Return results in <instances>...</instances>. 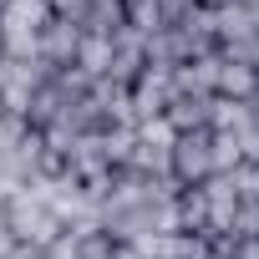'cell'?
<instances>
[{
    "mask_svg": "<svg viewBox=\"0 0 259 259\" xmlns=\"http://www.w3.org/2000/svg\"><path fill=\"white\" fill-rule=\"evenodd\" d=\"M46 76H51L46 61H0V107L16 112V117H26V107L41 92Z\"/></svg>",
    "mask_w": 259,
    "mask_h": 259,
    "instance_id": "cell-3",
    "label": "cell"
},
{
    "mask_svg": "<svg viewBox=\"0 0 259 259\" xmlns=\"http://www.w3.org/2000/svg\"><path fill=\"white\" fill-rule=\"evenodd\" d=\"M249 122H254V102H224V97H213L208 133H244Z\"/></svg>",
    "mask_w": 259,
    "mask_h": 259,
    "instance_id": "cell-9",
    "label": "cell"
},
{
    "mask_svg": "<svg viewBox=\"0 0 259 259\" xmlns=\"http://www.w3.org/2000/svg\"><path fill=\"white\" fill-rule=\"evenodd\" d=\"M244 158H239V138L234 133H213V173H234Z\"/></svg>",
    "mask_w": 259,
    "mask_h": 259,
    "instance_id": "cell-13",
    "label": "cell"
},
{
    "mask_svg": "<svg viewBox=\"0 0 259 259\" xmlns=\"http://www.w3.org/2000/svg\"><path fill=\"white\" fill-rule=\"evenodd\" d=\"M213 11H224V6H249V0H208Z\"/></svg>",
    "mask_w": 259,
    "mask_h": 259,
    "instance_id": "cell-16",
    "label": "cell"
},
{
    "mask_svg": "<svg viewBox=\"0 0 259 259\" xmlns=\"http://www.w3.org/2000/svg\"><path fill=\"white\" fill-rule=\"evenodd\" d=\"M71 259H117V244L102 229H87V234H71Z\"/></svg>",
    "mask_w": 259,
    "mask_h": 259,
    "instance_id": "cell-12",
    "label": "cell"
},
{
    "mask_svg": "<svg viewBox=\"0 0 259 259\" xmlns=\"http://www.w3.org/2000/svg\"><path fill=\"white\" fill-rule=\"evenodd\" d=\"M168 178L178 188H198L213 178V133H178L168 148Z\"/></svg>",
    "mask_w": 259,
    "mask_h": 259,
    "instance_id": "cell-2",
    "label": "cell"
},
{
    "mask_svg": "<svg viewBox=\"0 0 259 259\" xmlns=\"http://www.w3.org/2000/svg\"><path fill=\"white\" fill-rule=\"evenodd\" d=\"M133 148H138V133H133V127H107V133H102V153H107L112 173L133 163Z\"/></svg>",
    "mask_w": 259,
    "mask_h": 259,
    "instance_id": "cell-11",
    "label": "cell"
},
{
    "mask_svg": "<svg viewBox=\"0 0 259 259\" xmlns=\"http://www.w3.org/2000/svg\"><path fill=\"white\" fill-rule=\"evenodd\" d=\"M208 107H213V97H173L163 107V122L173 133H203L208 127Z\"/></svg>",
    "mask_w": 259,
    "mask_h": 259,
    "instance_id": "cell-7",
    "label": "cell"
},
{
    "mask_svg": "<svg viewBox=\"0 0 259 259\" xmlns=\"http://www.w3.org/2000/svg\"><path fill=\"white\" fill-rule=\"evenodd\" d=\"M213 97L224 102H254L259 97V71L234 61V56H219L213 61Z\"/></svg>",
    "mask_w": 259,
    "mask_h": 259,
    "instance_id": "cell-6",
    "label": "cell"
},
{
    "mask_svg": "<svg viewBox=\"0 0 259 259\" xmlns=\"http://www.w3.org/2000/svg\"><path fill=\"white\" fill-rule=\"evenodd\" d=\"M229 239H239V244H254V239H259V203H239V208H234Z\"/></svg>",
    "mask_w": 259,
    "mask_h": 259,
    "instance_id": "cell-14",
    "label": "cell"
},
{
    "mask_svg": "<svg viewBox=\"0 0 259 259\" xmlns=\"http://www.w3.org/2000/svg\"><path fill=\"white\" fill-rule=\"evenodd\" d=\"M11 249H16V239H11V229H6V219H0V259H6Z\"/></svg>",
    "mask_w": 259,
    "mask_h": 259,
    "instance_id": "cell-15",
    "label": "cell"
},
{
    "mask_svg": "<svg viewBox=\"0 0 259 259\" xmlns=\"http://www.w3.org/2000/svg\"><path fill=\"white\" fill-rule=\"evenodd\" d=\"M0 219H6V229H11V239L16 244H26V249H51L61 234H66V224L56 219V208L46 203V193L36 188V183H26V188H16L6 203H0Z\"/></svg>",
    "mask_w": 259,
    "mask_h": 259,
    "instance_id": "cell-1",
    "label": "cell"
},
{
    "mask_svg": "<svg viewBox=\"0 0 259 259\" xmlns=\"http://www.w3.org/2000/svg\"><path fill=\"white\" fill-rule=\"evenodd\" d=\"M178 229L183 234H203V224H208V203H203V183L198 188H178ZM208 239V234H203Z\"/></svg>",
    "mask_w": 259,
    "mask_h": 259,
    "instance_id": "cell-10",
    "label": "cell"
},
{
    "mask_svg": "<svg viewBox=\"0 0 259 259\" xmlns=\"http://www.w3.org/2000/svg\"><path fill=\"white\" fill-rule=\"evenodd\" d=\"M76 46H81V26H71L66 16H51V26L41 31L36 61H46L51 71H66V66H76Z\"/></svg>",
    "mask_w": 259,
    "mask_h": 259,
    "instance_id": "cell-5",
    "label": "cell"
},
{
    "mask_svg": "<svg viewBox=\"0 0 259 259\" xmlns=\"http://www.w3.org/2000/svg\"><path fill=\"white\" fill-rule=\"evenodd\" d=\"M127 97H133V122L163 117V107L173 102V71L168 66H143L133 81H127Z\"/></svg>",
    "mask_w": 259,
    "mask_h": 259,
    "instance_id": "cell-4",
    "label": "cell"
},
{
    "mask_svg": "<svg viewBox=\"0 0 259 259\" xmlns=\"http://www.w3.org/2000/svg\"><path fill=\"white\" fill-rule=\"evenodd\" d=\"M76 71H81L87 81H102V76L112 71V36H81V46H76Z\"/></svg>",
    "mask_w": 259,
    "mask_h": 259,
    "instance_id": "cell-8",
    "label": "cell"
}]
</instances>
